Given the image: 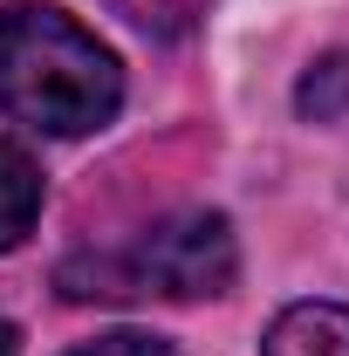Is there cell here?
<instances>
[{
  "instance_id": "cell-1",
  "label": "cell",
  "mask_w": 349,
  "mask_h": 356,
  "mask_svg": "<svg viewBox=\"0 0 349 356\" xmlns=\"http://www.w3.org/2000/svg\"><path fill=\"white\" fill-rule=\"evenodd\" d=\"M124 103L117 55L48 0L0 7V110L48 137H89Z\"/></svg>"
},
{
  "instance_id": "cell-2",
  "label": "cell",
  "mask_w": 349,
  "mask_h": 356,
  "mask_svg": "<svg viewBox=\"0 0 349 356\" xmlns=\"http://www.w3.org/2000/svg\"><path fill=\"white\" fill-rule=\"evenodd\" d=\"M240 274V247H233V226L192 206L172 213L151 233H137L124 254H96V261H69L62 267V295L76 302H137V295H158V302H206L226 295Z\"/></svg>"
},
{
  "instance_id": "cell-3",
  "label": "cell",
  "mask_w": 349,
  "mask_h": 356,
  "mask_svg": "<svg viewBox=\"0 0 349 356\" xmlns=\"http://www.w3.org/2000/svg\"><path fill=\"white\" fill-rule=\"evenodd\" d=\"M261 356H349V309L343 302H295V309H281Z\"/></svg>"
},
{
  "instance_id": "cell-4",
  "label": "cell",
  "mask_w": 349,
  "mask_h": 356,
  "mask_svg": "<svg viewBox=\"0 0 349 356\" xmlns=\"http://www.w3.org/2000/svg\"><path fill=\"white\" fill-rule=\"evenodd\" d=\"M35 220H42V165L14 137H0V254L21 247Z\"/></svg>"
},
{
  "instance_id": "cell-5",
  "label": "cell",
  "mask_w": 349,
  "mask_h": 356,
  "mask_svg": "<svg viewBox=\"0 0 349 356\" xmlns=\"http://www.w3.org/2000/svg\"><path fill=\"white\" fill-rule=\"evenodd\" d=\"M295 103H302L315 124L343 117V110H349V48H343V55H322V62L308 69V76H302V89H295Z\"/></svg>"
},
{
  "instance_id": "cell-6",
  "label": "cell",
  "mask_w": 349,
  "mask_h": 356,
  "mask_svg": "<svg viewBox=\"0 0 349 356\" xmlns=\"http://www.w3.org/2000/svg\"><path fill=\"white\" fill-rule=\"evenodd\" d=\"M69 356H178L172 343L158 336H137V329H117V336H96V343H76Z\"/></svg>"
},
{
  "instance_id": "cell-7",
  "label": "cell",
  "mask_w": 349,
  "mask_h": 356,
  "mask_svg": "<svg viewBox=\"0 0 349 356\" xmlns=\"http://www.w3.org/2000/svg\"><path fill=\"white\" fill-rule=\"evenodd\" d=\"M0 356H21V336H14V322L0 315Z\"/></svg>"
}]
</instances>
